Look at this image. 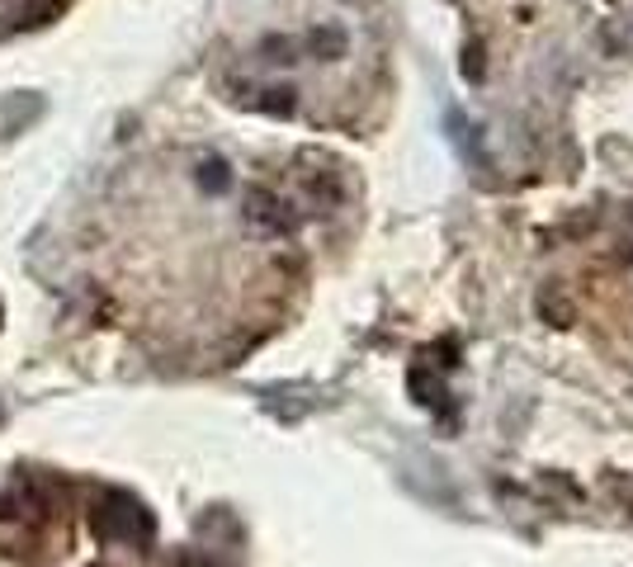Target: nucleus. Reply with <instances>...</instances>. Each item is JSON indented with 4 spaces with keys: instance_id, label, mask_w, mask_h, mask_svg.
Segmentation results:
<instances>
[{
    "instance_id": "1",
    "label": "nucleus",
    "mask_w": 633,
    "mask_h": 567,
    "mask_svg": "<svg viewBox=\"0 0 633 567\" xmlns=\"http://www.w3.org/2000/svg\"><path fill=\"white\" fill-rule=\"evenodd\" d=\"M95 530H99V539L142 543V539H152V515H146L133 496H109L95 511Z\"/></svg>"
},
{
    "instance_id": "2",
    "label": "nucleus",
    "mask_w": 633,
    "mask_h": 567,
    "mask_svg": "<svg viewBox=\"0 0 633 567\" xmlns=\"http://www.w3.org/2000/svg\"><path fill=\"white\" fill-rule=\"evenodd\" d=\"M227 180H231V175H227L222 161H203V171H199V184H203V189H227Z\"/></svg>"
}]
</instances>
